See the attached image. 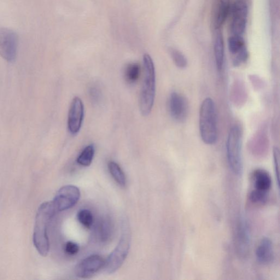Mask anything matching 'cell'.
I'll return each mask as SVG.
<instances>
[{"instance_id": "cell-1", "label": "cell", "mask_w": 280, "mask_h": 280, "mask_svg": "<svg viewBox=\"0 0 280 280\" xmlns=\"http://www.w3.org/2000/svg\"><path fill=\"white\" fill-rule=\"evenodd\" d=\"M56 213L52 202L42 204L38 210L35 222L34 243L39 254L42 256H46L49 252L48 228Z\"/></svg>"}, {"instance_id": "cell-2", "label": "cell", "mask_w": 280, "mask_h": 280, "mask_svg": "<svg viewBox=\"0 0 280 280\" xmlns=\"http://www.w3.org/2000/svg\"><path fill=\"white\" fill-rule=\"evenodd\" d=\"M200 130L202 142L206 144L216 143L218 138L216 107L212 98L204 99L200 108Z\"/></svg>"}, {"instance_id": "cell-3", "label": "cell", "mask_w": 280, "mask_h": 280, "mask_svg": "<svg viewBox=\"0 0 280 280\" xmlns=\"http://www.w3.org/2000/svg\"><path fill=\"white\" fill-rule=\"evenodd\" d=\"M144 75L140 98L142 114L147 116L152 110L156 96V80L154 64L148 54L144 56Z\"/></svg>"}, {"instance_id": "cell-4", "label": "cell", "mask_w": 280, "mask_h": 280, "mask_svg": "<svg viewBox=\"0 0 280 280\" xmlns=\"http://www.w3.org/2000/svg\"><path fill=\"white\" fill-rule=\"evenodd\" d=\"M242 140L240 126L238 124L232 126L226 140V156L232 171L238 176H240L243 172Z\"/></svg>"}, {"instance_id": "cell-5", "label": "cell", "mask_w": 280, "mask_h": 280, "mask_svg": "<svg viewBox=\"0 0 280 280\" xmlns=\"http://www.w3.org/2000/svg\"><path fill=\"white\" fill-rule=\"evenodd\" d=\"M130 246V236L125 230L122 235L118 246L110 254L104 262V270L108 274L118 271L124 264L129 253Z\"/></svg>"}, {"instance_id": "cell-6", "label": "cell", "mask_w": 280, "mask_h": 280, "mask_svg": "<svg viewBox=\"0 0 280 280\" xmlns=\"http://www.w3.org/2000/svg\"><path fill=\"white\" fill-rule=\"evenodd\" d=\"M18 46V36L6 28H0V56L8 62L15 61Z\"/></svg>"}, {"instance_id": "cell-7", "label": "cell", "mask_w": 280, "mask_h": 280, "mask_svg": "<svg viewBox=\"0 0 280 280\" xmlns=\"http://www.w3.org/2000/svg\"><path fill=\"white\" fill-rule=\"evenodd\" d=\"M80 196V191L77 186L68 185L58 190L52 202L56 212H59L74 207L78 202Z\"/></svg>"}, {"instance_id": "cell-8", "label": "cell", "mask_w": 280, "mask_h": 280, "mask_svg": "<svg viewBox=\"0 0 280 280\" xmlns=\"http://www.w3.org/2000/svg\"><path fill=\"white\" fill-rule=\"evenodd\" d=\"M105 260L101 256L95 254L88 256L76 266V276L82 278H90L104 267Z\"/></svg>"}, {"instance_id": "cell-9", "label": "cell", "mask_w": 280, "mask_h": 280, "mask_svg": "<svg viewBox=\"0 0 280 280\" xmlns=\"http://www.w3.org/2000/svg\"><path fill=\"white\" fill-rule=\"evenodd\" d=\"M84 115V104L79 97H74L69 110L68 126L72 135H76L82 125Z\"/></svg>"}, {"instance_id": "cell-10", "label": "cell", "mask_w": 280, "mask_h": 280, "mask_svg": "<svg viewBox=\"0 0 280 280\" xmlns=\"http://www.w3.org/2000/svg\"><path fill=\"white\" fill-rule=\"evenodd\" d=\"M168 109L172 118L182 122L188 118V104L186 99L180 93L174 92L170 94L168 100Z\"/></svg>"}, {"instance_id": "cell-11", "label": "cell", "mask_w": 280, "mask_h": 280, "mask_svg": "<svg viewBox=\"0 0 280 280\" xmlns=\"http://www.w3.org/2000/svg\"><path fill=\"white\" fill-rule=\"evenodd\" d=\"M228 48L231 54L234 56L233 65L238 67L246 62L248 54L242 36L232 35L228 39Z\"/></svg>"}, {"instance_id": "cell-12", "label": "cell", "mask_w": 280, "mask_h": 280, "mask_svg": "<svg viewBox=\"0 0 280 280\" xmlns=\"http://www.w3.org/2000/svg\"><path fill=\"white\" fill-rule=\"evenodd\" d=\"M256 258L260 264L268 265L274 259V253L272 241L265 238L262 239L256 250Z\"/></svg>"}, {"instance_id": "cell-13", "label": "cell", "mask_w": 280, "mask_h": 280, "mask_svg": "<svg viewBox=\"0 0 280 280\" xmlns=\"http://www.w3.org/2000/svg\"><path fill=\"white\" fill-rule=\"evenodd\" d=\"M253 180L254 190L267 194L272 186V178L270 174L262 169H258L254 172Z\"/></svg>"}, {"instance_id": "cell-14", "label": "cell", "mask_w": 280, "mask_h": 280, "mask_svg": "<svg viewBox=\"0 0 280 280\" xmlns=\"http://www.w3.org/2000/svg\"><path fill=\"white\" fill-rule=\"evenodd\" d=\"M214 54L216 65L219 72L223 68L224 60V46L222 34L218 32L214 43Z\"/></svg>"}, {"instance_id": "cell-15", "label": "cell", "mask_w": 280, "mask_h": 280, "mask_svg": "<svg viewBox=\"0 0 280 280\" xmlns=\"http://www.w3.org/2000/svg\"><path fill=\"white\" fill-rule=\"evenodd\" d=\"M95 148L94 145L87 146L79 155L77 159L78 164L83 166H89L94 158Z\"/></svg>"}, {"instance_id": "cell-16", "label": "cell", "mask_w": 280, "mask_h": 280, "mask_svg": "<svg viewBox=\"0 0 280 280\" xmlns=\"http://www.w3.org/2000/svg\"><path fill=\"white\" fill-rule=\"evenodd\" d=\"M108 168L110 174L116 182L124 188L126 184V175L118 163L112 161L108 162Z\"/></svg>"}, {"instance_id": "cell-17", "label": "cell", "mask_w": 280, "mask_h": 280, "mask_svg": "<svg viewBox=\"0 0 280 280\" xmlns=\"http://www.w3.org/2000/svg\"><path fill=\"white\" fill-rule=\"evenodd\" d=\"M140 74H141V67L138 64H129L125 68V79L130 84L136 83L139 78Z\"/></svg>"}, {"instance_id": "cell-18", "label": "cell", "mask_w": 280, "mask_h": 280, "mask_svg": "<svg viewBox=\"0 0 280 280\" xmlns=\"http://www.w3.org/2000/svg\"><path fill=\"white\" fill-rule=\"evenodd\" d=\"M232 18H247L248 14V6L244 0H237L232 8Z\"/></svg>"}, {"instance_id": "cell-19", "label": "cell", "mask_w": 280, "mask_h": 280, "mask_svg": "<svg viewBox=\"0 0 280 280\" xmlns=\"http://www.w3.org/2000/svg\"><path fill=\"white\" fill-rule=\"evenodd\" d=\"M247 18H232L231 31L233 35L242 36L246 29Z\"/></svg>"}, {"instance_id": "cell-20", "label": "cell", "mask_w": 280, "mask_h": 280, "mask_svg": "<svg viewBox=\"0 0 280 280\" xmlns=\"http://www.w3.org/2000/svg\"><path fill=\"white\" fill-rule=\"evenodd\" d=\"M170 52L172 60L178 68L184 69L188 66V60L182 52L174 48L171 49Z\"/></svg>"}, {"instance_id": "cell-21", "label": "cell", "mask_w": 280, "mask_h": 280, "mask_svg": "<svg viewBox=\"0 0 280 280\" xmlns=\"http://www.w3.org/2000/svg\"><path fill=\"white\" fill-rule=\"evenodd\" d=\"M78 218L80 224L87 228H90L94 222L92 213L88 210H81L78 214Z\"/></svg>"}, {"instance_id": "cell-22", "label": "cell", "mask_w": 280, "mask_h": 280, "mask_svg": "<svg viewBox=\"0 0 280 280\" xmlns=\"http://www.w3.org/2000/svg\"><path fill=\"white\" fill-rule=\"evenodd\" d=\"M238 238V245L241 247L240 250H242V252H246L248 246V235L246 226L244 224L239 227Z\"/></svg>"}, {"instance_id": "cell-23", "label": "cell", "mask_w": 280, "mask_h": 280, "mask_svg": "<svg viewBox=\"0 0 280 280\" xmlns=\"http://www.w3.org/2000/svg\"><path fill=\"white\" fill-rule=\"evenodd\" d=\"M230 10L229 4L226 2H221L218 9L217 18L216 26L218 28L220 27L223 25L228 16Z\"/></svg>"}, {"instance_id": "cell-24", "label": "cell", "mask_w": 280, "mask_h": 280, "mask_svg": "<svg viewBox=\"0 0 280 280\" xmlns=\"http://www.w3.org/2000/svg\"><path fill=\"white\" fill-rule=\"evenodd\" d=\"M273 157L274 168H275V172L276 178L277 180V184L279 186V161H280V153L279 150L278 148H274L273 149Z\"/></svg>"}, {"instance_id": "cell-25", "label": "cell", "mask_w": 280, "mask_h": 280, "mask_svg": "<svg viewBox=\"0 0 280 280\" xmlns=\"http://www.w3.org/2000/svg\"><path fill=\"white\" fill-rule=\"evenodd\" d=\"M78 245L74 242H68L65 246L66 253L68 255L74 256L76 254L79 252Z\"/></svg>"}, {"instance_id": "cell-26", "label": "cell", "mask_w": 280, "mask_h": 280, "mask_svg": "<svg viewBox=\"0 0 280 280\" xmlns=\"http://www.w3.org/2000/svg\"><path fill=\"white\" fill-rule=\"evenodd\" d=\"M100 90L96 86H92L90 90V96L91 100L93 102H98L99 98H100Z\"/></svg>"}]
</instances>
